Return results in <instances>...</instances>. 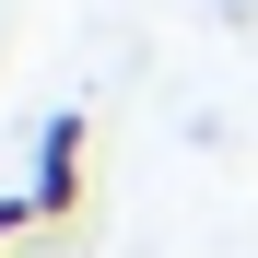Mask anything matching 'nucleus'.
<instances>
[{"label":"nucleus","mask_w":258,"mask_h":258,"mask_svg":"<svg viewBox=\"0 0 258 258\" xmlns=\"http://www.w3.org/2000/svg\"><path fill=\"white\" fill-rule=\"evenodd\" d=\"M82 153H94V117L59 106V117H47V141H35V188H24L35 223H71V211H82Z\"/></svg>","instance_id":"f257e3e1"},{"label":"nucleus","mask_w":258,"mask_h":258,"mask_svg":"<svg viewBox=\"0 0 258 258\" xmlns=\"http://www.w3.org/2000/svg\"><path fill=\"white\" fill-rule=\"evenodd\" d=\"M24 223H35V211H24V200H0V246H12V235H24Z\"/></svg>","instance_id":"f03ea898"}]
</instances>
